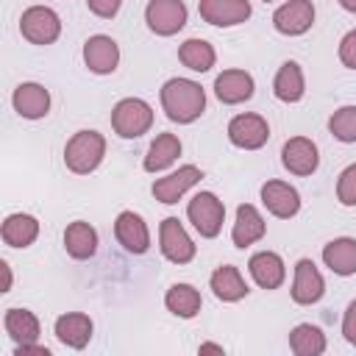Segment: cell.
<instances>
[{
	"label": "cell",
	"instance_id": "5",
	"mask_svg": "<svg viewBox=\"0 0 356 356\" xmlns=\"http://www.w3.org/2000/svg\"><path fill=\"white\" fill-rule=\"evenodd\" d=\"M19 31L31 44H53L61 36V17L47 6H31L19 17Z\"/></svg>",
	"mask_w": 356,
	"mask_h": 356
},
{
	"label": "cell",
	"instance_id": "17",
	"mask_svg": "<svg viewBox=\"0 0 356 356\" xmlns=\"http://www.w3.org/2000/svg\"><path fill=\"white\" fill-rule=\"evenodd\" d=\"M92 331H95V323L83 312H67V314L56 317V325H53L56 339L72 350H83L92 339Z\"/></svg>",
	"mask_w": 356,
	"mask_h": 356
},
{
	"label": "cell",
	"instance_id": "12",
	"mask_svg": "<svg viewBox=\"0 0 356 356\" xmlns=\"http://www.w3.org/2000/svg\"><path fill=\"white\" fill-rule=\"evenodd\" d=\"M197 11H200V19L214 28H234V25H242L253 8L248 0H200Z\"/></svg>",
	"mask_w": 356,
	"mask_h": 356
},
{
	"label": "cell",
	"instance_id": "23",
	"mask_svg": "<svg viewBox=\"0 0 356 356\" xmlns=\"http://www.w3.org/2000/svg\"><path fill=\"white\" fill-rule=\"evenodd\" d=\"M323 261L334 275H356V239L337 236L323 245Z\"/></svg>",
	"mask_w": 356,
	"mask_h": 356
},
{
	"label": "cell",
	"instance_id": "15",
	"mask_svg": "<svg viewBox=\"0 0 356 356\" xmlns=\"http://www.w3.org/2000/svg\"><path fill=\"white\" fill-rule=\"evenodd\" d=\"M114 236L117 242L134 253V256H142L147 253L150 248V231H147V222L142 220V214L136 211H120L117 220H114Z\"/></svg>",
	"mask_w": 356,
	"mask_h": 356
},
{
	"label": "cell",
	"instance_id": "36",
	"mask_svg": "<svg viewBox=\"0 0 356 356\" xmlns=\"http://www.w3.org/2000/svg\"><path fill=\"white\" fill-rule=\"evenodd\" d=\"M342 337H345V342L356 345V300H350L342 314Z\"/></svg>",
	"mask_w": 356,
	"mask_h": 356
},
{
	"label": "cell",
	"instance_id": "27",
	"mask_svg": "<svg viewBox=\"0 0 356 356\" xmlns=\"http://www.w3.org/2000/svg\"><path fill=\"white\" fill-rule=\"evenodd\" d=\"M3 328L6 334L17 342V345H31V342H39V320L33 312L28 309H6L3 314Z\"/></svg>",
	"mask_w": 356,
	"mask_h": 356
},
{
	"label": "cell",
	"instance_id": "32",
	"mask_svg": "<svg viewBox=\"0 0 356 356\" xmlns=\"http://www.w3.org/2000/svg\"><path fill=\"white\" fill-rule=\"evenodd\" d=\"M328 131L334 139L353 145L356 142V106H339L331 117H328Z\"/></svg>",
	"mask_w": 356,
	"mask_h": 356
},
{
	"label": "cell",
	"instance_id": "3",
	"mask_svg": "<svg viewBox=\"0 0 356 356\" xmlns=\"http://www.w3.org/2000/svg\"><path fill=\"white\" fill-rule=\"evenodd\" d=\"M111 128L120 139H139L153 128V108L142 97H122L111 108Z\"/></svg>",
	"mask_w": 356,
	"mask_h": 356
},
{
	"label": "cell",
	"instance_id": "1",
	"mask_svg": "<svg viewBox=\"0 0 356 356\" xmlns=\"http://www.w3.org/2000/svg\"><path fill=\"white\" fill-rule=\"evenodd\" d=\"M159 97H161V108L167 120L178 125H189L206 111V92L192 78H170L161 86Z\"/></svg>",
	"mask_w": 356,
	"mask_h": 356
},
{
	"label": "cell",
	"instance_id": "4",
	"mask_svg": "<svg viewBox=\"0 0 356 356\" xmlns=\"http://www.w3.org/2000/svg\"><path fill=\"white\" fill-rule=\"evenodd\" d=\"M186 217L203 239H214L225 222V206L214 192H197L186 203Z\"/></svg>",
	"mask_w": 356,
	"mask_h": 356
},
{
	"label": "cell",
	"instance_id": "16",
	"mask_svg": "<svg viewBox=\"0 0 356 356\" xmlns=\"http://www.w3.org/2000/svg\"><path fill=\"white\" fill-rule=\"evenodd\" d=\"M325 295V278L317 270L312 259H300L295 264V278H292V300L300 306H312Z\"/></svg>",
	"mask_w": 356,
	"mask_h": 356
},
{
	"label": "cell",
	"instance_id": "9",
	"mask_svg": "<svg viewBox=\"0 0 356 356\" xmlns=\"http://www.w3.org/2000/svg\"><path fill=\"white\" fill-rule=\"evenodd\" d=\"M314 25L312 0H286L273 11V28L284 36H300Z\"/></svg>",
	"mask_w": 356,
	"mask_h": 356
},
{
	"label": "cell",
	"instance_id": "33",
	"mask_svg": "<svg viewBox=\"0 0 356 356\" xmlns=\"http://www.w3.org/2000/svg\"><path fill=\"white\" fill-rule=\"evenodd\" d=\"M337 200L342 206H356V161L348 164L337 178Z\"/></svg>",
	"mask_w": 356,
	"mask_h": 356
},
{
	"label": "cell",
	"instance_id": "11",
	"mask_svg": "<svg viewBox=\"0 0 356 356\" xmlns=\"http://www.w3.org/2000/svg\"><path fill=\"white\" fill-rule=\"evenodd\" d=\"M83 64L95 75H111L120 64V44L106 33L89 36L83 42Z\"/></svg>",
	"mask_w": 356,
	"mask_h": 356
},
{
	"label": "cell",
	"instance_id": "2",
	"mask_svg": "<svg viewBox=\"0 0 356 356\" xmlns=\"http://www.w3.org/2000/svg\"><path fill=\"white\" fill-rule=\"evenodd\" d=\"M103 156H106V136L92 131V128H83V131L72 134L64 145V164L75 175L95 172L100 167Z\"/></svg>",
	"mask_w": 356,
	"mask_h": 356
},
{
	"label": "cell",
	"instance_id": "7",
	"mask_svg": "<svg viewBox=\"0 0 356 356\" xmlns=\"http://www.w3.org/2000/svg\"><path fill=\"white\" fill-rule=\"evenodd\" d=\"M270 139V125L261 114H253V111H245V114H236L231 117L228 122V142L239 150H259L264 147Z\"/></svg>",
	"mask_w": 356,
	"mask_h": 356
},
{
	"label": "cell",
	"instance_id": "40",
	"mask_svg": "<svg viewBox=\"0 0 356 356\" xmlns=\"http://www.w3.org/2000/svg\"><path fill=\"white\" fill-rule=\"evenodd\" d=\"M339 6H342L345 11H350V14H356V0H339Z\"/></svg>",
	"mask_w": 356,
	"mask_h": 356
},
{
	"label": "cell",
	"instance_id": "10",
	"mask_svg": "<svg viewBox=\"0 0 356 356\" xmlns=\"http://www.w3.org/2000/svg\"><path fill=\"white\" fill-rule=\"evenodd\" d=\"M200 178H203V172H200L195 164H184V167H178L175 172H170V175H164V178H156L153 186H150V192H153V197H156L159 203L172 206V203H178Z\"/></svg>",
	"mask_w": 356,
	"mask_h": 356
},
{
	"label": "cell",
	"instance_id": "21",
	"mask_svg": "<svg viewBox=\"0 0 356 356\" xmlns=\"http://www.w3.org/2000/svg\"><path fill=\"white\" fill-rule=\"evenodd\" d=\"M264 234H267V222H264V217L259 214V209L250 206V203L236 206V220H234V228H231L234 245H236V248H250V245L259 242Z\"/></svg>",
	"mask_w": 356,
	"mask_h": 356
},
{
	"label": "cell",
	"instance_id": "30",
	"mask_svg": "<svg viewBox=\"0 0 356 356\" xmlns=\"http://www.w3.org/2000/svg\"><path fill=\"white\" fill-rule=\"evenodd\" d=\"M289 348L298 356H320V353H325V334L320 325L298 323L289 331Z\"/></svg>",
	"mask_w": 356,
	"mask_h": 356
},
{
	"label": "cell",
	"instance_id": "31",
	"mask_svg": "<svg viewBox=\"0 0 356 356\" xmlns=\"http://www.w3.org/2000/svg\"><path fill=\"white\" fill-rule=\"evenodd\" d=\"M178 58L192 72H209L214 67V61H217V53L206 39H186L178 47Z\"/></svg>",
	"mask_w": 356,
	"mask_h": 356
},
{
	"label": "cell",
	"instance_id": "19",
	"mask_svg": "<svg viewBox=\"0 0 356 356\" xmlns=\"http://www.w3.org/2000/svg\"><path fill=\"white\" fill-rule=\"evenodd\" d=\"M11 103H14V111H17L22 120H42V117H47V111H50V92H47L42 83L25 81V83H19V86L14 89Z\"/></svg>",
	"mask_w": 356,
	"mask_h": 356
},
{
	"label": "cell",
	"instance_id": "13",
	"mask_svg": "<svg viewBox=\"0 0 356 356\" xmlns=\"http://www.w3.org/2000/svg\"><path fill=\"white\" fill-rule=\"evenodd\" d=\"M281 164L292 175H312L320 167V150L309 136H292L281 147Z\"/></svg>",
	"mask_w": 356,
	"mask_h": 356
},
{
	"label": "cell",
	"instance_id": "38",
	"mask_svg": "<svg viewBox=\"0 0 356 356\" xmlns=\"http://www.w3.org/2000/svg\"><path fill=\"white\" fill-rule=\"evenodd\" d=\"M0 273H3V289L0 292H8L11 289V267L6 259H0Z\"/></svg>",
	"mask_w": 356,
	"mask_h": 356
},
{
	"label": "cell",
	"instance_id": "35",
	"mask_svg": "<svg viewBox=\"0 0 356 356\" xmlns=\"http://www.w3.org/2000/svg\"><path fill=\"white\" fill-rule=\"evenodd\" d=\"M86 6H89V11H92L95 17H100V19H111V17L120 11L122 0H86Z\"/></svg>",
	"mask_w": 356,
	"mask_h": 356
},
{
	"label": "cell",
	"instance_id": "25",
	"mask_svg": "<svg viewBox=\"0 0 356 356\" xmlns=\"http://www.w3.org/2000/svg\"><path fill=\"white\" fill-rule=\"evenodd\" d=\"M306 92V81H303V70L298 61H284L273 78V95L281 103H298Z\"/></svg>",
	"mask_w": 356,
	"mask_h": 356
},
{
	"label": "cell",
	"instance_id": "24",
	"mask_svg": "<svg viewBox=\"0 0 356 356\" xmlns=\"http://www.w3.org/2000/svg\"><path fill=\"white\" fill-rule=\"evenodd\" d=\"M0 236L8 248H31L39 236V220L33 214H8L3 220V228H0Z\"/></svg>",
	"mask_w": 356,
	"mask_h": 356
},
{
	"label": "cell",
	"instance_id": "14",
	"mask_svg": "<svg viewBox=\"0 0 356 356\" xmlns=\"http://www.w3.org/2000/svg\"><path fill=\"white\" fill-rule=\"evenodd\" d=\"M261 203L278 220H289V217H295L300 211V195H298V189L292 184H286V181H278V178L261 184Z\"/></svg>",
	"mask_w": 356,
	"mask_h": 356
},
{
	"label": "cell",
	"instance_id": "18",
	"mask_svg": "<svg viewBox=\"0 0 356 356\" xmlns=\"http://www.w3.org/2000/svg\"><path fill=\"white\" fill-rule=\"evenodd\" d=\"M253 75L245 72V70H222L217 78H214V95L220 103L225 106H239L245 100L253 97Z\"/></svg>",
	"mask_w": 356,
	"mask_h": 356
},
{
	"label": "cell",
	"instance_id": "37",
	"mask_svg": "<svg viewBox=\"0 0 356 356\" xmlns=\"http://www.w3.org/2000/svg\"><path fill=\"white\" fill-rule=\"evenodd\" d=\"M14 356H50V348L39 345V342H31V345H17V348H14Z\"/></svg>",
	"mask_w": 356,
	"mask_h": 356
},
{
	"label": "cell",
	"instance_id": "26",
	"mask_svg": "<svg viewBox=\"0 0 356 356\" xmlns=\"http://www.w3.org/2000/svg\"><path fill=\"white\" fill-rule=\"evenodd\" d=\"M64 250L78 261L92 259L97 253V231L83 220L70 222L64 231Z\"/></svg>",
	"mask_w": 356,
	"mask_h": 356
},
{
	"label": "cell",
	"instance_id": "8",
	"mask_svg": "<svg viewBox=\"0 0 356 356\" xmlns=\"http://www.w3.org/2000/svg\"><path fill=\"white\" fill-rule=\"evenodd\" d=\"M145 22L156 36H175L186 25L184 0H150L145 6Z\"/></svg>",
	"mask_w": 356,
	"mask_h": 356
},
{
	"label": "cell",
	"instance_id": "28",
	"mask_svg": "<svg viewBox=\"0 0 356 356\" xmlns=\"http://www.w3.org/2000/svg\"><path fill=\"white\" fill-rule=\"evenodd\" d=\"M178 156H181V139H178L175 134H159V136L150 142L142 167H145L147 172H161V170H167L170 164H175Z\"/></svg>",
	"mask_w": 356,
	"mask_h": 356
},
{
	"label": "cell",
	"instance_id": "22",
	"mask_svg": "<svg viewBox=\"0 0 356 356\" xmlns=\"http://www.w3.org/2000/svg\"><path fill=\"white\" fill-rule=\"evenodd\" d=\"M209 286H211L214 298L222 300V303H236V300H242V298L250 292L248 284H245V278H242V273H239L234 264L217 267V270L211 273V278H209Z\"/></svg>",
	"mask_w": 356,
	"mask_h": 356
},
{
	"label": "cell",
	"instance_id": "6",
	"mask_svg": "<svg viewBox=\"0 0 356 356\" xmlns=\"http://www.w3.org/2000/svg\"><path fill=\"white\" fill-rule=\"evenodd\" d=\"M159 248L161 256L172 264H189L197 253V245L192 242V236L186 234V228L181 225L178 217H164L159 225Z\"/></svg>",
	"mask_w": 356,
	"mask_h": 356
},
{
	"label": "cell",
	"instance_id": "29",
	"mask_svg": "<svg viewBox=\"0 0 356 356\" xmlns=\"http://www.w3.org/2000/svg\"><path fill=\"white\" fill-rule=\"evenodd\" d=\"M164 306L175 314V317H184V320H192L200 306H203V298L200 292L192 286V284H172L164 295Z\"/></svg>",
	"mask_w": 356,
	"mask_h": 356
},
{
	"label": "cell",
	"instance_id": "39",
	"mask_svg": "<svg viewBox=\"0 0 356 356\" xmlns=\"http://www.w3.org/2000/svg\"><path fill=\"white\" fill-rule=\"evenodd\" d=\"M200 353H225V348L222 345H217V342H200V348H197Z\"/></svg>",
	"mask_w": 356,
	"mask_h": 356
},
{
	"label": "cell",
	"instance_id": "34",
	"mask_svg": "<svg viewBox=\"0 0 356 356\" xmlns=\"http://www.w3.org/2000/svg\"><path fill=\"white\" fill-rule=\"evenodd\" d=\"M339 61L348 70H356V28H350L342 39H339Z\"/></svg>",
	"mask_w": 356,
	"mask_h": 356
},
{
	"label": "cell",
	"instance_id": "41",
	"mask_svg": "<svg viewBox=\"0 0 356 356\" xmlns=\"http://www.w3.org/2000/svg\"><path fill=\"white\" fill-rule=\"evenodd\" d=\"M264 3H270V0H264Z\"/></svg>",
	"mask_w": 356,
	"mask_h": 356
},
{
	"label": "cell",
	"instance_id": "20",
	"mask_svg": "<svg viewBox=\"0 0 356 356\" xmlns=\"http://www.w3.org/2000/svg\"><path fill=\"white\" fill-rule=\"evenodd\" d=\"M250 278L261 286V289H278L286 278V264L275 250H259L250 256L248 261Z\"/></svg>",
	"mask_w": 356,
	"mask_h": 356
}]
</instances>
